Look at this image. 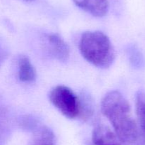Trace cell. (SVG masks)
I'll list each match as a JSON object with an SVG mask.
<instances>
[{
    "label": "cell",
    "mask_w": 145,
    "mask_h": 145,
    "mask_svg": "<svg viewBox=\"0 0 145 145\" xmlns=\"http://www.w3.org/2000/svg\"><path fill=\"white\" fill-rule=\"evenodd\" d=\"M101 110L112 124L122 144L144 145L145 135L133 117L128 101L119 91H110L105 95Z\"/></svg>",
    "instance_id": "6da1fadb"
},
{
    "label": "cell",
    "mask_w": 145,
    "mask_h": 145,
    "mask_svg": "<svg viewBox=\"0 0 145 145\" xmlns=\"http://www.w3.org/2000/svg\"><path fill=\"white\" fill-rule=\"evenodd\" d=\"M7 57V53L6 51V50H4V48L0 45V66L3 64V63L4 62V61L6 60Z\"/></svg>",
    "instance_id": "4fadbf2b"
},
{
    "label": "cell",
    "mask_w": 145,
    "mask_h": 145,
    "mask_svg": "<svg viewBox=\"0 0 145 145\" xmlns=\"http://www.w3.org/2000/svg\"><path fill=\"white\" fill-rule=\"evenodd\" d=\"M47 39L52 55L60 62L67 61L70 55V49L65 40L57 34H49Z\"/></svg>",
    "instance_id": "5b68a950"
},
{
    "label": "cell",
    "mask_w": 145,
    "mask_h": 145,
    "mask_svg": "<svg viewBox=\"0 0 145 145\" xmlns=\"http://www.w3.org/2000/svg\"><path fill=\"white\" fill-rule=\"evenodd\" d=\"M29 145H55V134L50 128L41 127L35 131Z\"/></svg>",
    "instance_id": "ba28073f"
},
{
    "label": "cell",
    "mask_w": 145,
    "mask_h": 145,
    "mask_svg": "<svg viewBox=\"0 0 145 145\" xmlns=\"http://www.w3.org/2000/svg\"><path fill=\"white\" fill-rule=\"evenodd\" d=\"M38 121L36 118L31 115H25L20 119L19 125L20 127L24 130L26 131H35L38 128Z\"/></svg>",
    "instance_id": "7c38bea8"
},
{
    "label": "cell",
    "mask_w": 145,
    "mask_h": 145,
    "mask_svg": "<svg viewBox=\"0 0 145 145\" xmlns=\"http://www.w3.org/2000/svg\"><path fill=\"white\" fill-rule=\"evenodd\" d=\"M18 75L21 82H32L36 79V71L31 60L25 55H20L18 60Z\"/></svg>",
    "instance_id": "52a82bcc"
},
{
    "label": "cell",
    "mask_w": 145,
    "mask_h": 145,
    "mask_svg": "<svg viewBox=\"0 0 145 145\" xmlns=\"http://www.w3.org/2000/svg\"><path fill=\"white\" fill-rule=\"evenodd\" d=\"M93 145H122L116 132L105 125H99L92 132Z\"/></svg>",
    "instance_id": "277c9868"
},
{
    "label": "cell",
    "mask_w": 145,
    "mask_h": 145,
    "mask_svg": "<svg viewBox=\"0 0 145 145\" xmlns=\"http://www.w3.org/2000/svg\"><path fill=\"white\" fill-rule=\"evenodd\" d=\"M24 1H26V2H31V1H34V0H24Z\"/></svg>",
    "instance_id": "5bb4252c"
},
{
    "label": "cell",
    "mask_w": 145,
    "mask_h": 145,
    "mask_svg": "<svg viewBox=\"0 0 145 145\" xmlns=\"http://www.w3.org/2000/svg\"><path fill=\"white\" fill-rule=\"evenodd\" d=\"M10 124L5 108L0 106V145H6L10 136Z\"/></svg>",
    "instance_id": "8fae6325"
},
{
    "label": "cell",
    "mask_w": 145,
    "mask_h": 145,
    "mask_svg": "<svg viewBox=\"0 0 145 145\" xmlns=\"http://www.w3.org/2000/svg\"><path fill=\"white\" fill-rule=\"evenodd\" d=\"M49 98L52 105L66 117L74 119L79 114V98L68 87L57 85L50 91Z\"/></svg>",
    "instance_id": "3957f363"
},
{
    "label": "cell",
    "mask_w": 145,
    "mask_h": 145,
    "mask_svg": "<svg viewBox=\"0 0 145 145\" xmlns=\"http://www.w3.org/2000/svg\"><path fill=\"white\" fill-rule=\"evenodd\" d=\"M82 56L98 68H109L114 62L116 52L110 38L99 31H86L79 42Z\"/></svg>",
    "instance_id": "7a4b0ae2"
},
{
    "label": "cell",
    "mask_w": 145,
    "mask_h": 145,
    "mask_svg": "<svg viewBox=\"0 0 145 145\" xmlns=\"http://www.w3.org/2000/svg\"><path fill=\"white\" fill-rule=\"evenodd\" d=\"M135 107L138 125L142 132L145 135V90L137 92L135 98Z\"/></svg>",
    "instance_id": "30bf717a"
},
{
    "label": "cell",
    "mask_w": 145,
    "mask_h": 145,
    "mask_svg": "<svg viewBox=\"0 0 145 145\" xmlns=\"http://www.w3.org/2000/svg\"><path fill=\"white\" fill-rule=\"evenodd\" d=\"M74 3L93 16H104L108 11V0H73Z\"/></svg>",
    "instance_id": "8992f818"
},
{
    "label": "cell",
    "mask_w": 145,
    "mask_h": 145,
    "mask_svg": "<svg viewBox=\"0 0 145 145\" xmlns=\"http://www.w3.org/2000/svg\"><path fill=\"white\" fill-rule=\"evenodd\" d=\"M79 98V117L83 121H87L92 117L94 113V105L91 96L89 93L84 92Z\"/></svg>",
    "instance_id": "9c48e42d"
}]
</instances>
